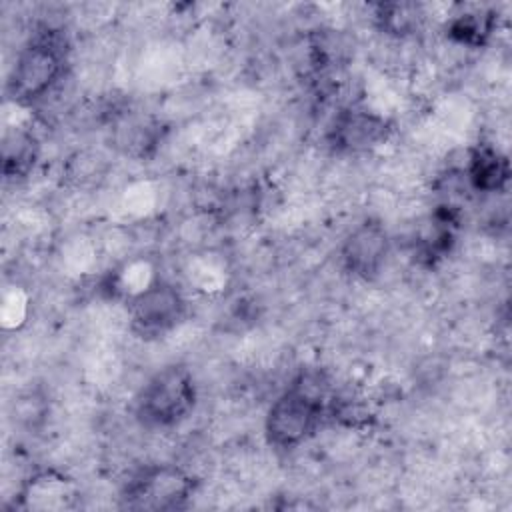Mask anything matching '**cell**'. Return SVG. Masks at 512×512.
<instances>
[{"instance_id": "9c48e42d", "label": "cell", "mask_w": 512, "mask_h": 512, "mask_svg": "<svg viewBox=\"0 0 512 512\" xmlns=\"http://www.w3.org/2000/svg\"><path fill=\"white\" fill-rule=\"evenodd\" d=\"M464 176L474 192L498 194L508 186L510 164L496 146L480 142L468 154Z\"/></svg>"}, {"instance_id": "52a82bcc", "label": "cell", "mask_w": 512, "mask_h": 512, "mask_svg": "<svg viewBox=\"0 0 512 512\" xmlns=\"http://www.w3.org/2000/svg\"><path fill=\"white\" fill-rule=\"evenodd\" d=\"M392 134V124L364 108L340 110L328 126V146L338 154H364L382 146Z\"/></svg>"}, {"instance_id": "5b68a950", "label": "cell", "mask_w": 512, "mask_h": 512, "mask_svg": "<svg viewBox=\"0 0 512 512\" xmlns=\"http://www.w3.org/2000/svg\"><path fill=\"white\" fill-rule=\"evenodd\" d=\"M194 488L196 482L184 468L176 464H148L128 480L124 498L134 508L176 510L188 502Z\"/></svg>"}, {"instance_id": "8fae6325", "label": "cell", "mask_w": 512, "mask_h": 512, "mask_svg": "<svg viewBox=\"0 0 512 512\" xmlns=\"http://www.w3.org/2000/svg\"><path fill=\"white\" fill-rule=\"evenodd\" d=\"M496 26V16L492 10L474 8L464 10L460 14H454L448 20L446 34L454 44L466 46V48H480L488 42Z\"/></svg>"}, {"instance_id": "6da1fadb", "label": "cell", "mask_w": 512, "mask_h": 512, "mask_svg": "<svg viewBox=\"0 0 512 512\" xmlns=\"http://www.w3.org/2000/svg\"><path fill=\"white\" fill-rule=\"evenodd\" d=\"M66 44L54 28H40L20 46L6 80V96L20 106H32L50 96L64 80Z\"/></svg>"}, {"instance_id": "277c9868", "label": "cell", "mask_w": 512, "mask_h": 512, "mask_svg": "<svg viewBox=\"0 0 512 512\" xmlns=\"http://www.w3.org/2000/svg\"><path fill=\"white\" fill-rule=\"evenodd\" d=\"M188 314L184 294L166 280H152L128 300L130 330L144 340H156L176 330Z\"/></svg>"}, {"instance_id": "30bf717a", "label": "cell", "mask_w": 512, "mask_h": 512, "mask_svg": "<svg viewBox=\"0 0 512 512\" xmlns=\"http://www.w3.org/2000/svg\"><path fill=\"white\" fill-rule=\"evenodd\" d=\"M38 140L26 128H12L4 132L2 140V174L8 180L26 178L38 160Z\"/></svg>"}, {"instance_id": "8992f818", "label": "cell", "mask_w": 512, "mask_h": 512, "mask_svg": "<svg viewBox=\"0 0 512 512\" xmlns=\"http://www.w3.org/2000/svg\"><path fill=\"white\" fill-rule=\"evenodd\" d=\"M392 240L386 226L376 218H366L356 224L340 246L342 268L360 280H374L386 266Z\"/></svg>"}, {"instance_id": "ba28073f", "label": "cell", "mask_w": 512, "mask_h": 512, "mask_svg": "<svg viewBox=\"0 0 512 512\" xmlns=\"http://www.w3.org/2000/svg\"><path fill=\"white\" fill-rule=\"evenodd\" d=\"M78 490L74 482L56 470L30 474L18 492V506L24 510H54L72 506Z\"/></svg>"}, {"instance_id": "3957f363", "label": "cell", "mask_w": 512, "mask_h": 512, "mask_svg": "<svg viewBox=\"0 0 512 512\" xmlns=\"http://www.w3.org/2000/svg\"><path fill=\"white\" fill-rule=\"evenodd\" d=\"M198 402V390L190 368L172 362L156 370L134 398L136 420L152 430H168L182 424Z\"/></svg>"}, {"instance_id": "7c38bea8", "label": "cell", "mask_w": 512, "mask_h": 512, "mask_svg": "<svg viewBox=\"0 0 512 512\" xmlns=\"http://www.w3.org/2000/svg\"><path fill=\"white\" fill-rule=\"evenodd\" d=\"M374 22L386 36L408 38L422 28L424 12L414 2H380L374 8Z\"/></svg>"}, {"instance_id": "7a4b0ae2", "label": "cell", "mask_w": 512, "mask_h": 512, "mask_svg": "<svg viewBox=\"0 0 512 512\" xmlns=\"http://www.w3.org/2000/svg\"><path fill=\"white\" fill-rule=\"evenodd\" d=\"M328 414L326 392L302 374L276 396L264 418V436L276 450H294L308 442Z\"/></svg>"}]
</instances>
